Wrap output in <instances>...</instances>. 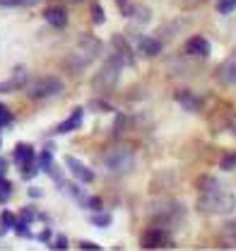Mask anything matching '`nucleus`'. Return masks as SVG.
<instances>
[{"mask_svg":"<svg viewBox=\"0 0 236 251\" xmlns=\"http://www.w3.org/2000/svg\"><path fill=\"white\" fill-rule=\"evenodd\" d=\"M15 222H17L15 213H10V210H2V213H0V237H5L7 232H12Z\"/></svg>","mask_w":236,"mask_h":251,"instance_id":"18","label":"nucleus"},{"mask_svg":"<svg viewBox=\"0 0 236 251\" xmlns=\"http://www.w3.org/2000/svg\"><path fill=\"white\" fill-rule=\"evenodd\" d=\"M10 124H12V111L5 104H0V128L2 126H10Z\"/></svg>","mask_w":236,"mask_h":251,"instance_id":"29","label":"nucleus"},{"mask_svg":"<svg viewBox=\"0 0 236 251\" xmlns=\"http://www.w3.org/2000/svg\"><path fill=\"white\" fill-rule=\"evenodd\" d=\"M44 20H46L51 27L63 29V27L68 25V10H65V7H58V5H53V7H48V10L44 12Z\"/></svg>","mask_w":236,"mask_h":251,"instance_id":"16","label":"nucleus"},{"mask_svg":"<svg viewBox=\"0 0 236 251\" xmlns=\"http://www.w3.org/2000/svg\"><path fill=\"white\" fill-rule=\"evenodd\" d=\"M149 17H152V12H149L147 7H142V5H138L130 20H133L135 25H147V22H149Z\"/></svg>","mask_w":236,"mask_h":251,"instance_id":"20","label":"nucleus"},{"mask_svg":"<svg viewBox=\"0 0 236 251\" xmlns=\"http://www.w3.org/2000/svg\"><path fill=\"white\" fill-rule=\"evenodd\" d=\"M229 128H232V133L236 135V114H232V121H229Z\"/></svg>","mask_w":236,"mask_h":251,"instance_id":"36","label":"nucleus"},{"mask_svg":"<svg viewBox=\"0 0 236 251\" xmlns=\"http://www.w3.org/2000/svg\"><path fill=\"white\" fill-rule=\"evenodd\" d=\"M222 239L227 242V247H236V218L229 220V222L222 227Z\"/></svg>","mask_w":236,"mask_h":251,"instance_id":"19","label":"nucleus"},{"mask_svg":"<svg viewBox=\"0 0 236 251\" xmlns=\"http://www.w3.org/2000/svg\"><path fill=\"white\" fill-rule=\"evenodd\" d=\"M29 196L31 198H39V196H41V191H39V188H29Z\"/></svg>","mask_w":236,"mask_h":251,"instance_id":"37","label":"nucleus"},{"mask_svg":"<svg viewBox=\"0 0 236 251\" xmlns=\"http://www.w3.org/2000/svg\"><path fill=\"white\" fill-rule=\"evenodd\" d=\"M118 2V7H120V15H123V17H128V20H130V17H133V12H135V7H138V5H135V2H133V0H116Z\"/></svg>","mask_w":236,"mask_h":251,"instance_id":"22","label":"nucleus"},{"mask_svg":"<svg viewBox=\"0 0 236 251\" xmlns=\"http://www.w3.org/2000/svg\"><path fill=\"white\" fill-rule=\"evenodd\" d=\"M5 174H7V159H5V157H0V179H2Z\"/></svg>","mask_w":236,"mask_h":251,"instance_id":"34","label":"nucleus"},{"mask_svg":"<svg viewBox=\"0 0 236 251\" xmlns=\"http://www.w3.org/2000/svg\"><path fill=\"white\" fill-rule=\"evenodd\" d=\"M128 124H130V119H128L125 114H118L116 126H114V128H116V135H120L123 130H128Z\"/></svg>","mask_w":236,"mask_h":251,"instance_id":"30","label":"nucleus"},{"mask_svg":"<svg viewBox=\"0 0 236 251\" xmlns=\"http://www.w3.org/2000/svg\"><path fill=\"white\" fill-rule=\"evenodd\" d=\"M123 68H125V63L120 61L116 53H111V56L104 61V65L96 70V75L92 77V87L101 94L114 92L118 80H120V75H123Z\"/></svg>","mask_w":236,"mask_h":251,"instance_id":"3","label":"nucleus"},{"mask_svg":"<svg viewBox=\"0 0 236 251\" xmlns=\"http://www.w3.org/2000/svg\"><path fill=\"white\" fill-rule=\"evenodd\" d=\"M135 49H138V53H140L142 58H157V56L164 51V46H162V41H159L157 36H138Z\"/></svg>","mask_w":236,"mask_h":251,"instance_id":"12","label":"nucleus"},{"mask_svg":"<svg viewBox=\"0 0 236 251\" xmlns=\"http://www.w3.org/2000/svg\"><path fill=\"white\" fill-rule=\"evenodd\" d=\"M77 2H82V0H77Z\"/></svg>","mask_w":236,"mask_h":251,"instance_id":"38","label":"nucleus"},{"mask_svg":"<svg viewBox=\"0 0 236 251\" xmlns=\"http://www.w3.org/2000/svg\"><path fill=\"white\" fill-rule=\"evenodd\" d=\"M92 20H94V25H104L106 15H104V7L101 5H92Z\"/></svg>","mask_w":236,"mask_h":251,"instance_id":"28","label":"nucleus"},{"mask_svg":"<svg viewBox=\"0 0 236 251\" xmlns=\"http://www.w3.org/2000/svg\"><path fill=\"white\" fill-rule=\"evenodd\" d=\"M92 225H96V227H109V225H111V215H109V213H96V215H92Z\"/></svg>","mask_w":236,"mask_h":251,"instance_id":"26","label":"nucleus"},{"mask_svg":"<svg viewBox=\"0 0 236 251\" xmlns=\"http://www.w3.org/2000/svg\"><path fill=\"white\" fill-rule=\"evenodd\" d=\"M82 121H85V109H82V106H77V109H75V111H72V114H70V116H68L63 124L56 126V130H53V133H56V135L72 133V130H77V128L82 126Z\"/></svg>","mask_w":236,"mask_h":251,"instance_id":"14","label":"nucleus"},{"mask_svg":"<svg viewBox=\"0 0 236 251\" xmlns=\"http://www.w3.org/2000/svg\"><path fill=\"white\" fill-rule=\"evenodd\" d=\"M51 249H68V237H56V242L51 244Z\"/></svg>","mask_w":236,"mask_h":251,"instance_id":"32","label":"nucleus"},{"mask_svg":"<svg viewBox=\"0 0 236 251\" xmlns=\"http://www.w3.org/2000/svg\"><path fill=\"white\" fill-rule=\"evenodd\" d=\"M186 208L183 203H178L174 198H164V201H157L147 208V220L149 225H157V227H166V229H178L186 225Z\"/></svg>","mask_w":236,"mask_h":251,"instance_id":"2","label":"nucleus"},{"mask_svg":"<svg viewBox=\"0 0 236 251\" xmlns=\"http://www.w3.org/2000/svg\"><path fill=\"white\" fill-rule=\"evenodd\" d=\"M214 80L222 82V85H227V87H234L236 85V49L219 63V68L214 73Z\"/></svg>","mask_w":236,"mask_h":251,"instance_id":"7","label":"nucleus"},{"mask_svg":"<svg viewBox=\"0 0 236 251\" xmlns=\"http://www.w3.org/2000/svg\"><path fill=\"white\" fill-rule=\"evenodd\" d=\"M174 99H176L178 106H181L183 111H188V114L203 111V99L193 92V90H176V92H174Z\"/></svg>","mask_w":236,"mask_h":251,"instance_id":"9","label":"nucleus"},{"mask_svg":"<svg viewBox=\"0 0 236 251\" xmlns=\"http://www.w3.org/2000/svg\"><path fill=\"white\" fill-rule=\"evenodd\" d=\"M39 239H41V242H48V239H51V229H44V232L39 234Z\"/></svg>","mask_w":236,"mask_h":251,"instance_id":"35","label":"nucleus"},{"mask_svg":"<svg viewBox=\"0 0 236 251\" xmlns=\"http://www.w3.org/2000/svg\"><path fill=\"white\" fill-rule=\"evenodd\" d=\"M41 0H0V7H34Z\"/></svg>","mask_w":236,"mask_h":251,"instance_id":"21","label":"nucleus"},{"mask_svg":"<svg viewBox=\"0 0 236 251\" xmlns=\"http://www.w3.org/2000/svg\"><path fill=\"white\" fill-rule=\"evenodd\" d=\"M24 87H27V68H24V65H17V68L12 70V75L0 82V94L15 92V90H24Z\"/></svg>","mask_w":236,"mask_h":251,"instance_id":"11","label":"nucleus"},{"mask_svg":"<svg viewBox=\"0 0 236 251\" xmlns=\"http://www.w3.org/2000/svg\"><path fill=\"white\" fill-rule=\"evenodd\" d=\"M236 10V0H217V12L219 15H229Z\"/></svg>","mask_w":236,"mask_h":251,"instance_id":"24","label":"nucleus"},{"mask_svg":"<svg viewBox=\"0 0 236 251\" xmlns=\"http://www.w3.org/2000/svg\"><path fill=\"white\" fill-rule=\"evenodd\" d=\"M80 249H85V251H99L101 249V247H99V244H94V242H80Z\"/></svg>","mask_w":236,"mask_h":251,"instance_id":"33","label":"nucleus"},{"mask_svg":"<svg viewBox=\"0 0 236 251\" xmlns=\"http://www.w3.org/2000/svg\"><path fill=\"white\" fill-rule=\"evenodd\" d=\"M63 90H65V85H63L60 77H56V75H44V77H36L27 87V94H29V99H34V101H41V99L58 97Z\"/></svg>","mask_w":236,"mask_h":251,"instance_id":"5","label":"nucleus"},{"mask_svg":"<svg viewBox=\"0 0 236 251\" xmlns=\"http://www.w3.org/2000/svg\"><path fill=\"white\" fill-rule=\"evenodd\" d=\"M219 167H222L224 172H232V169H236V152H229V155H224V157H222Z\"/></svg>","mask_w":236,"mask_h":251,"instance_id":"25","label":"nucleus"},{"mask_svg":"<svg viewBox=\"0 0 236 251\" xmlns=\"http://www.w3.org/2000/svg\"><path fill=\"white\" fill-rule=\"evenodd\" d=\"M111 46L116 49L114 53H116L120 61L125 63V65H135V53H133V49H130V44H128V39L125 36H120V34H116L114 39H111Z\"/></svg>","mask_w":236,"mask_h":251,"instance_id":"13","label":"nucleus"},{"mask_svg":"<svg viewBox=\"0 0 236 251\" xmlns=\"http://www.w3.org/2000/svg\"><path fill=\"white\" fill-rule=\"evenodd\" d=\"M101 164L109 174H128L135 167V152H133V148L118 145L101 155Z\"/></svg>","mask_w":236,"mask_h":251,"instance_id":"4","label":"nucleus"},{"mask_svg":"<svg viewBox=\"0 0 236 251\" xmlns=\"http://www.w3.org/2000/svg\"><path fill=\"white\" fill-rule=\"evenodd\" d=\"M0 145H2V143H0Z\"/></svg>","mask_w":236,"mask_h":251,"instance_id":"39","label":"nucleus"},{"mask_svg":"<svg viewBox=\"0 0 236 251\" xmlns=\"http://www.w3.org/2000/svg\"><path fill=\"white\" fill-rule=\"evenodd\" d=\"M198 210L207 215H229L236 210V196L214 176L198 179Z\"/></svg>","mask_w":236,"mask_h":251,"instance_id":"1","label":"nucleus"},{"mask_svg":"<svg viewBox=\"0 0 236 251\" xmlns=\"http://www.w3.org/2000/svg\"><path fill=\"white\" fill-rule=\"evenodd\" d=\"M140 247H142V249H174L176 242H174L171 229L152 225V227H147V229L142 232V237H140Z\"/></svg>","mask_w":236,"mask_h":251,"instance_id":"6","label":"nucleus"},{"mask_svg":"<svg viewBox=\"0 0 236 251\" xmlns=\"http://www.w3.org/2000/svg\"><path fill=\"white\" fill-rule=\"evenodd\" d=\"M89 109H94V111H114V106L109 104V101H104V99H94V101H89Z\"/></svg>","mask_w":236,"mask_h":251,"instance_id":"27","label":"nucleus"},{"mask_svg":"<svg viewBox=\"0 0 236 251\" xmlns=\"http://www.w3.org/2000/svg\"><path fill=\"white\" fill-rule=\"evenodd\" d=\"M10 196H12V184L2 176V179H0V203H7Z\"/></svg>","mask_w":236,"mask_h":251,"instance_id":"23","label":"nucleus"},{"mask_svg":"<svg viewBox=\"0 0 236 251\" xmlns=\"http://www.w3.org/2000/svg\"><path fill=\"white\" fill-rule=\"evenodd\" d=\"M183 51H186V56H190V58H210L212 44H210V39H205L203 34H195V36H190V39L186 41Z\"/></svg>","mask_w":236,"mask_h":251,"instance_id":"8","label":"nucleus"},{"mask_svg":"<svg viewBox=\"0 0 236 251\" xmlns=\"http://www.w3.org/2000/svg\"><path fill=\"white\" fill-rule=\"evenodd\" d=\"M85 208H89V210H101V198L99 196H87Z\"/></svg>","mask_w":236,"mask_h":251,"instance_id":"31","label":"nucleus"},{"mask_svg":"<svg viewBox=\"0 0 236 251\" xmlns=\"http://www.w3.org/2000/svg\"><path fill=\"white\" fill-rule=\"evenodd\" d=\"M65 167H68V172L80 181V184H92L94 181V172L89 169L85 162H80L77 157H72V155H68L65 157Z\"/></svg>","mask_w":236,"mask_h":251,"instance_id":"10","label":"nucleus"},{"mask_svg":"<svg viewBox=\"0 0 236 251\" xmlns=\"http://www.w3.org/2000/svg\"><path fill=\"white\" fill-rule=\"evenodd\" d=\"M36 164H39V172H46V174L51 172V167H53V145H46V150L36 157Z\"/></svg>","mask_w":236,"mask_h":251,"instance_id":"17","label":"nucleus"},{"mask_svg":"<svg viewBox=\"0 0 236 251\" xmlns=\"http://www.w3.org/2000/svg\"><path fill=\"white\" fill-rule=\"evenodd\" d=\"M12 159L22 169V167H27L31 162H36V152H34V148H31L29 143H17L15 145V152H12Z\"/></svg>","mask_w":236,"mask_h":251,"instance_id":"15","label":"nucleus"}]
</instances>
